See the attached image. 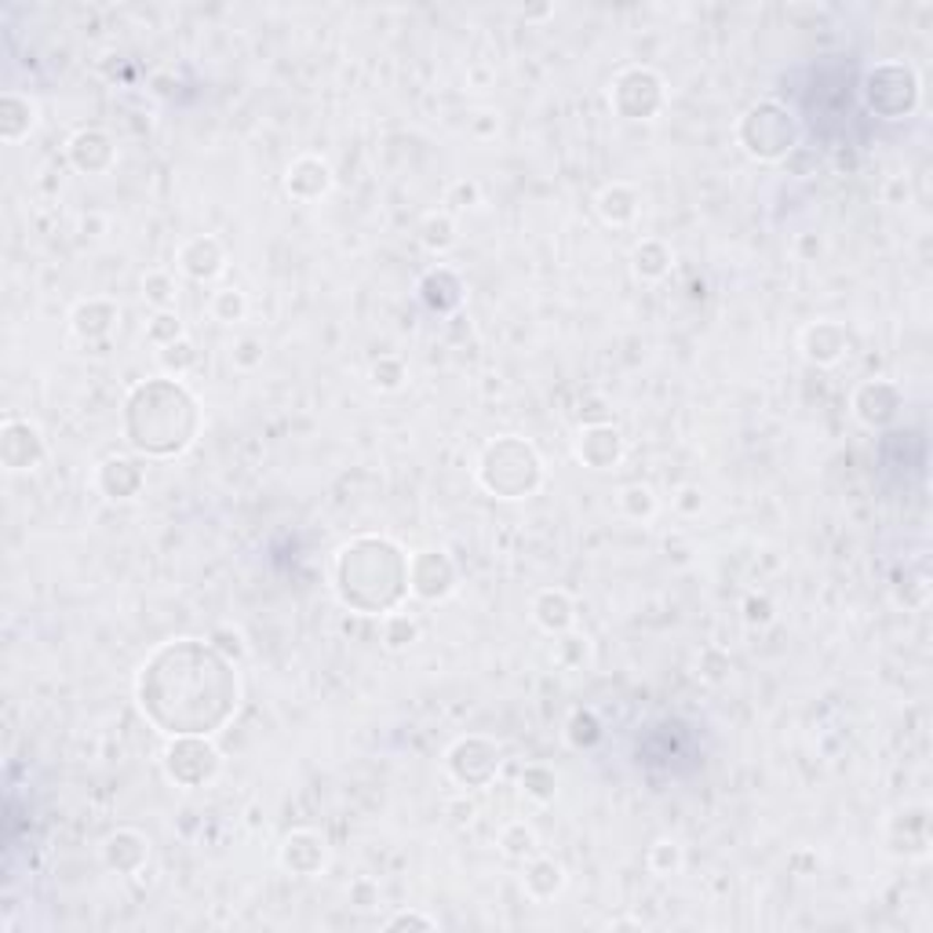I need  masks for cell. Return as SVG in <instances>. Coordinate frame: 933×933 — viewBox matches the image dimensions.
I'll return each instance as SVG.
<instances>
[{"instance_id": "obj_1", "label": "cell", "mask_w": 933, "mask_h": 933, "mask_svg": "<svg viewBox=\"0 0 933 933\" xmlns=\"http://www.w3.org/2000/svg\"><path fill=\"white\" fill-rule=\"evenodd\" d=\"M139 704L161 733L208 737L237 708V675L219 650L197 639H179L142 664Z\"/></svg>"}, {"instance_id": "obj_2", "label": "cell", "mask_w": 933, "mask_h": 933, "mask_svg": "<svg viewBox=\"0 0 933 933\" xmlns=\"http://www.w3.org/2000/svg\"><path fill=\"white\" fill-rule=\"evenodd\" d=\"M125 409L131 449L147 457H175L197 435V401L179 379L139 383Z\"/></svg>"}, {"instance_id": "obj_3", "label": "cell", "mask_w": 933, "mask_h": 933, "mask_svg": "<svg viewBox=\"0 0 933 933\" xmlns=\"http://www.w3.org/2000/svg\"><path fill=\"white\" fill-rule=\"evenodd\" d=\"M336 591L357 613H390L409 591V558L390 540L362 536L336 558Z\"/></svg>"}, {"instance_id": "obj_4", "label": "cell", "mask_w": 933, "mask_h": 933, "mask_svg": "<svg viewBox=\"0 0 933 933\" xmlns=\"http://www.w3.org/2000/svg\"><path fill=\"white\" fill-rule=\"evenodd\" d=\"M478 482L500 500H525L540 489L544 463L529 441L500 438L485 449L482 467H478Z\"/></svg>"}, {"instance_id": "obj_5", "label": "cell", "mask_w": 933, "mask_h": 933, "mask_svg": "<svg viewBox=\"0 0 933 933\" xmlns=\"http://www.w3.org/2000/svg\"><path fill=\"white\" fill-rule=\"evenodd\" d=\"M740 142L759 161H784L798 147V121L787 106L765 99L755 103L740 121Z\"/></svg>"}, {"instance_id": "obj_6", "label": "cell", "mask_w": 933, "mask_h": 933, "mask_svg": "<svg viewBox=\"0 0 933 933\" xmlns=\"http://www.w3.org/2000/svg\"><path fill=\"white\" fill-rule=\"evenodd\" d=\"M865 99L882 121H901L919 103V77L904 63H882L865 77Z\"/></svg>"}, {"instance_id": "obj_7", "label": "cell", "mask_w": 933, "mask_h": 933, "mask_svg": "<svg viewBox=\"0 0 933 933\" xmlns=\"http://www.w3.org/2000/svg\"><path fill=\"white\" fill-rule=\"evenodd\" d=\"M613 106L628 121H653L664 106V81L645 66H631L613 81Z\"/></svg>"}, {"instance_id": "obj_8", "label": "cell", "mask_w": 933, "mask_h": 933, "mask_svg": "<svg viewBox=\"0 0 933 933\" xmlns=\"http://www.w3.org/2000/svg\"><path fill=\"white\" fill-rule=\"evenodd\" d=\"M164 770L175 784L201 787L219 773V751L205 744V737H175L164 751Z\"/></svg>"}, {"instance_id": "obj_9", "label": "cell", "mask_w": 933, "mask_h": 933, "mask_svg": "<svg viewBox=\"0 0 933 933\" xmlns=\"http://www.w3.org/2000/svg\"><path fill=\"white\" fill-rule=\"evenodd\" d=\"M449 773L467 787H482L500 770V748L489 744L485 737H463L449 748Z\"/></svg>"}, {"instance_id": "obj_10", "label": "cell", "mask_w": 933, "mask_h": 933, "mask_svg": "<svg viewBox=\"0 0 933 933\" xmlns=\"http://www.w3.org/2000/svg\"><path fill=\"white\" fill-rule=\"evenodd\" d=\"M457 588V566L441 551H420L409 558V591L423 602H441Z\"/></svg>"}, {"instance_id": "obj_11", "label": "cell", "mask_w": 933, "mask_h": 933, "mask_svg": "<svg viewBox=\"0 0 933 933\" xmlns=\"http://www.w3.org/2000/svg\"><path fill=\"white\" fill-rule=\"evenodd\" d=\"M0 457L8 471H33L44 460V438L30 420H8L4 441H0Z\"/></svg>"}, {"instance_id": "obj_12", "label": "cell", "mask_w": 933, "mask_h": 933, "mask_svg": "<svg viewBox=\"0 0 933 933\" xmlns=\"http://www.w3.org/2000/svg\"><path fill=\"white\" fill-rule=\"evenodd\" d=\"M175 267L194 281H212L215 274L226 267V253H223L219 237H212V234L190 237V242L175 253Z\"/></svg>"}, {"instance_id": "obj_13", "label": "cell", "mask_w": 933, "mask_h": 933, "mask_svg": "<svg viewBox=\"0 0 933 933\" xmlns=\"http://www.w3.org/2000/svg\"><path fill=\"white\" fill-rule=\"evenodd\" d=\"M897 409H901V390L887 379H871L854 394V412L860 423L868 427H887Z\"/></svg>"}, {"instance_id": "obj_14", "label": "cell", "mask_w": 933, "mask_h": 933, "mask_svg": "<svg viewBox=\"0 0 933 933\" xmlns=\"http://www.w3.org/2000/svg\"><path fill=\"white\" fill-rule=\"evenodd\" d=\"M620 452H624V438H620L616 427H609V423H591V427L580 430V438H577V460H583L588 467H594V471H609V467L620 460Z\"/></svg>"}, {"instance_id": "obj_15", "label": "cell", "mask_w": 933, "mask_h": 933, "mask_svg": "<svg viewBox=\"0 0 933 933\" xmlns=\"http://www.w3.org/2000/svg\"><path fill=\"white\" fill-rule=\"evenodd\" d=\"M114 158H117L114 139L99 128H85L69 139V161H74V169L88 175H103L114 164Z\"/></svg>"}, {"instance_id": "obj_16", "label": "cell", "mask_w": 933, "mask_h": 933, "mask_svg": "<svg viewBox=\"0 0 933 933\" xmlns=\"http://www.w3.org/2000/svg\"><path fill=\"white\" fill-rule=\"evenodd\" d=\"M332 186V169L329 161L314 158V153H307V158H299L289 175H285V190H289V197L296 201H318L325 197Z\"/></svg>"}, {"instance_id": "obj_17", "label": "cell", "mask_w": 933, "mask_h": 933, "mask_svg": "<svg viewBox=\"0 0 933 933\" xmlns=\"http://www.w3.org/2000/svg\"><path fill=\"white\" fill-rule=\"evenodd\" d=\"M147 857H150L147 835H139V832H131V828L114 832L110 839L103 843V860H106V868H110V871H121V876H136V871L147 865Z\"/></svg>"}, {"instance_id": "obj_18", "label": "cell", "mask_w": 933, "mask_h": 933, "mask_svg": "<svg viewBox=\"0 0 933 933\" xmlns=\"http://www.w3.org/2000/svg\"><path fill=\"white\" fill-rule=\"evenodd\" d=\"M803 351L813 365H835L849 351V336L839 321H817L803 332Z\"/></svg>"}, {"instance_id": "obj_19", "label": "cell", "mask_w": 933, "mask_h": 933, "mask_svg": "<svg viewBox=\"0 0 933 933\" xmlns=\"http://www.w3.org/2000/svg\"><path fill=\"white\" fill-rule=\"evenodd\" d=\"M281 865L289 868L292 876H314V871L325 865V843H321L314 832H292L281 846Z\"/></svg>"}, {"instance_id": "obj_20", "label": "cell", "mask_w": 933, "mask_h": 933, "mask_svg": "<svg viewBox=\"0 0 933 933\" xmlns=\"http://www.w3.org/2000/svg\"><path fill=\"white\" fill-rule=\"evenodd\" d=\"M33 125H37V103L19 92H8L0 99V139L22 142L33 131Z\"/></svg>"}, {"instance_id": "obj_21", "label": "cell", "mask_w": 933, "mask_h": 933, "mask_svg": "<svg viewBox=\"0 0 933 933\" xmlns=\"http://www.w3.org/2000/svg\"><path fill=\"white\" fill-rule=\"evenodd\" d=\"M533 616H536V624L547 631V635H566V631L572 628V620H577V605H572V598L566 591L551 588V591L536 594Z\"/></svg>"}, {"instance_id": "obj_22", "label": "cell", "mask_w": 933, "mask_h": 933, "mask_svg": "<svg viewBox=\"0 0 933 933\" xmlns=\"http://www.w3.org/2000/svg\"><path fill=\"white\" fill-rule=\"evenodd\" d=\"M522 887L525 893L533 897V901H551V897L566 887V868L558 865L551 857H529V865H525V876H522Z\"/></svg>"}, {"instance_id": "obj_23", "label": "cell", "mask_w": 933, "mask_h": 933, "mask_svg": "<svg viewBox=\"0 0 933 933\" xmlns=\"http://www.w3.org/2000/svg\"><path fill=\"white\" fill-rule=\"evenodd\" d=\"M117 318H121V310H117L110 299H85V303L74 310V332L85 340H103L114 332Z\"/></svg>"}, {"instance_id": "obj_24", "label": "cell", "mask_w": 933, "mask_h": 933, "mask_svg": "<svg viewBox=\"0 0 933 933\" xmlns=\"http://www.w3.org/2000/svg\"><path fill=\"white\" fill-rule=\"evenodd\" d=\"M99 489L106 500H131L142 489V471L131 460L114 457L99 467Z\"/></svg>"}, {"instance_id": "obj_25", "label": "cell", "mask_w": 933, "mask_h": 933, "mask_svg": "<svg viewBox=\"0 0 933 933\" xmlns=\"http://www.w3.org/2000/svg\"><path fill=\"white\" fill-rule=\"evenodd\" d=\"M598 215L609 226H628L635 223L639 215V194L628 183H609L602 194H598Z\"/></svg>"}, {"instance_id": "obj_26", "label": "cell", "mask_w": 933, "mask_h": 933, "mask_svg": "<svg viewBox=\"0 0 933 933\" xmlns=\"http://www.w3.org/2000/svg\"><path fill=\"white\" fill-rule=\"evenodd\" d=\"M631 267L642 281H661L667 270H672V248L664 242H642L635 253H631Z\"/></svg>"}, {"instance_id": "obj_27", "label": "cell", "mask_w": 933, "mask_h": 933, "mask_svg": "<svg viewBox=\"0 0 933 933\" xmlns=\"http://www.w3.org/2000/svg\"><path fill=\"white\" fill-rule=\"evenodd\" d=\"M208 314L219 321V325H237V321H245L248 314V299L237 289H219L208 299Z\"/></svg>"}, {"instance_id": "obj_28", "label": "cell", "mask_w": 933, "mask_h": 933, "mask_svg": "<svg viewBox=\"0 0 933 933\" xmlns=\"http://www.w3.org/2000/svg\"><path fill=\"white\" fill-rule=\"evenodd\" d=\"M522 792L533 798V803H551L558 795V776L555 770H547V765H529V770L522 773Z\"/></svg>"}, {"instance_id": "obj_29", "label": "cell", "mask_w": 933, "mask_h": 933, "mask_svg": "<svg viewBox=\"0 0 933 933\" xmlns=\"http://www.w3.org/2000/svg\"><path fill=\"white\" fill-rule=\"evenodd\" d=\"M420 237L430 253H446V248L457 245V223H452L449 215H427L420 226Z\"/></svg>"}, {"instance_id": "obj_30", "label": "cell", "mask_w": 933, "mask_h": 933, "mask_svg": "<svg viewBox=\"0 0 933 933\" xmlns=\"http://www.w3.org/2000/svg\"><path fill=\"white\" fill-rule=\"evenodd\" d=\"M500 849H504L507 857H518V860L533 857V854H536V835H533V828H529L525 821L507 824V828L500 832Z\"/></svg>"}, {"instance_id": "obj_31", "label": "cell", "mask_w": 933, "mask_h": 933, "mask_svg": "<svg viewBox=\"0 0 933 933\" xmlns=\"http://www.w3.org/2000/svg\"><path fill=\"white\" fill-rule=\"evenodd\" d=\"M142 296H147L158 310H172L175 307V278L169 270H150L147 278H142Z\"/></svg>"}, {"instance_id": "obj_32", "label": "cell", "mask_w": 933, "mask_h": 933, "mask_svg": "<svg viewBox=\"0 0 933 933\" xmlns=\"http://www.w3.org/2000/svg\"><path fill=\"white\" fill-rule=\"evenodd\" d=\"M420 292H423V299H427V303L435 307V310H446V299H441V296H446V292L460 296V281H457V274L441 267V270H430V274H427L423 285H420Z\"/></svg>"}, {"instance_id": "obj_33", "label": "cell", "mask_w": 933, "mask_h": 933, "mask_svg": "<svg viewBox=\"0 0 933 933\" xmlns=\"http://www.w3.org/2000/svg\"><path fill=\"white\" fill-rule=\"evenodd\" d=\"M620 511H624L631 522L653 518V511H656L653 489H650V485H628L624 493H620Z\"/></svg>"}, {"instance_id": "obj_34", "label": "cell", "mask_w": 933, "mask_h": 933, "mask_svg": "<svg viewBox=\"0 0 933 933\" xmlns=\"http://www.w3.org/2000/svg\"><path fill=\"white\" fill-rule=\"evenodd\" d=\"M416 635H420V624H416L412 616L390 613L383 620V642H387V650H405V645L416 642Z\"/></svg>"}, {"instance_id": "obj_35", "label": "cell", "mask_w": 933, "mask_h": 933, "mask_svg": "<svg viewBox=\"0 0 933 933\" xmlns=\"http://www.w3.org/2000/svg\"><path fill=\"white\" fill-rule=\"evenodd\" d=\"M161 365L169 368V373H175V379L183 376V373H190V368L197 365L194 343L183 336V340H175V343H169V346H161Z\"/></svg>"}, {"instance_id": "obj_36", "label": "cell", "mask_w": 933, "mask_h": 933, "mask_svg": "<svg viewBox=\"0 0 933 933\" xmlns=\"http://www.w3.org/2000/svg\"><path fill=\"white\" fill-rule=\"evenodd\" d=\"M147 340L158 343V346H169L175 340H183V321H179L175 310H158V318H153L150 329H147Z\"/></svg>"}, {"instance_id": "obj_37", "label": "cell", "mask_w": 933, "mask_h": 933, "mask_svg": "<svg viewBox=\"0 0 933 933\" xmlns=\"http://www.w3.org/2000/svg\"><path fill=\"white\" fill-rule=\"evenodd\" d=\"M569 744L572 748H591V744H598V740H602V726H598V719L591 711H577L569 719Z\"/></svg>"}, {"instance_id": "obj_38", "label": "cell", "mask_w": 933, "mask_h": 933, "mask_svg": "<svg viewBox=\"0 0 933 933\" xmlns=\"http://www.w3.org/2000/svg\"><path fill=\"white\" fill-rule=\"evenodd\" d=\"M368 379H373V387H379V390H398L401 379H405V365L398 362V357H379V362L373 365V373H368Z\"/></svg>"}, {"instance_id": "obj_39", "label": "cell", "mask_w": 933, "mask_h": 933, "mask_svg": "<svg viewBox=\"0 0 933 933\" xmlns=\"http://www.w3.org/2000/svg\"><path fill=\"white\" fill-rule=\"evenodd\" d=\"M682 865V849H678V843H656L653 849H650V868L656 871V876H672V871Z\"/></svg>"}, {"instance_id": "obj_40", "label": "cell", "mask_w": 933, "mask_h": 933, "mask_svg": "<svg viewBox=\"0 0 933 933\" xmlns=\"http://www.w3.org/2000/svg\"><path fill=\"white\" fill-rule=\"evenodd\" d=\"M405 926L435 930V926H438V919H430V915H420V912H398V915H390V919H387V930H405Z\"/></svg>"}, {"instance_id": "obj_41", "label": "cell", "mask_w": 933, "mask_h": 933, "mask_svg": "<svg viewBox=\"0 0 933 933\" xmlns=\"http://www.w3.org/2000/svg\"><path fill=\"white\" fill-rule=\"evenodd\" d=\"M478 201V186L474 183H457L449 190V205H457V208H471Z\"/></svg>"}, {"instance_id": "obj_42", "label": "cell", "mask_w": 933, "mask_h": 933, "mask_svg": "<svg viewBox=\"0 0 933 933\" xmlns=\"http://www.w3.org/2000/svg\"><path fill=\"white\" fill-rule=\"evenodd\" d=\"M351 897L357 901V908H373V904L379 901V890H376L368 879H357L354 887H351Z\"/></svg>"}]
</instances>
